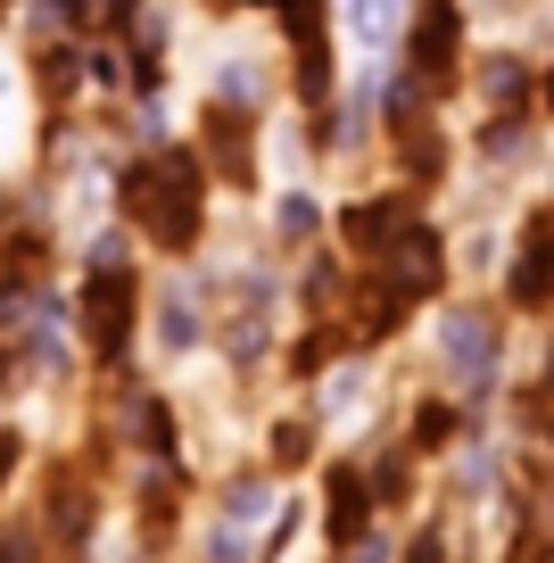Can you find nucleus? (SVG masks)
<instances>
[{
    "instance_id": "1",
    "label": "nucleus",
    "mask_w": 554,
    "mask_h": 563,
    "mask_svg": "<svg viewBox=\"0 0 554 563\" xmlns=\"http://www.w3.org/2000/svg\"><path fill=\"white\" fill-rule=\"evenodd\" d=\"M108 199H117L124 232L191 257L208 241V158L199 150H149V158H124L108 175Z\"/></svg>"
},
{
    "instance_id": "2",
    "label": "nucleus",
    "mask_w": 554,
    "mask_h": 563,
    "mask_svg": "<svg viewBox=\"0 0 554 563\" xmlns=\"http://www.w3.org/2000/svg\"><path fill=\"white\" fill-rule=\"evenodd\" d=\"M75 323H84V349L100 373H124L133 356V332H141V282L124 257H91V282L84 299H75Z\"/></svg>"
},
{
    "instance_id": "3",
    "label": "nucleus",
    "mask_w": 554,
    "mask_h": 563,
    "mask_svg": "<svg viewBox=\"0 0 554 563\" xmlns=\"http://www.w3.org/2000/svg\"><path fill=\"white\" fill-rule=\"evenodd\" d=\"M439 373H447V389L455 398H488V389L505 382V323L488 316V307H447L439 316Z\"/></svg>"
},
{
    "instance_id": "4",
    "label": "nucleus",
    "mask_w": 554,
    "mask_h": 563,
    "mask_svg": "<svg viewBox=\"0 0 554 563\" xmlns=\"http://www.w3.org/2000/svg\"><path fill=\"white\" fill-rule=\"evenodd\" d=\"M455 67H464V9L455 0H414L406 9V75L422 91H439Z\"/></svg>"
},
{
    "instance_id": "5",
    "label": "nucleus",
    "mask_w": 554,
    "mask_h": 563,
    "mask_svg": "<svg viewBox=\"0 0 554 563\" xmlns=\"http://www.w3.org/2000/svg\"><path fill=\"white\" fill-rule=\"evenodd\" d=\"M149 323H157V349L166 356H191L199 340H208V299H199L191 282H166L149 299Z\"/></svg>"
},
{
    "instance_id": "6",
    "label": "nucleus",
    "mask_w": 554,
    "mask_h": 563,
    "mask_svg": "<svg viewBox=\"0 0 554 563\" xmlns=\"http://www.w3.org/2000/svg\"><path fill=\"white\" fill-rule=\"evenodd\" d=\"M406 224H414V208H406V199H356V208H340L347 257H373V249H389Z\"/></svg>"
},
{
    "instance_id": "7",
    "label": "nucleus",
    "mask_w": 554,
    "mask_h": 563,
    "mask_svg": "<svg viewBox=\"0 0 554 563\" xmlns=\"http://www.w3.org/2000/svg\"><path fill=\"white\" fill-rule=\"evenodd\" d=\"M274 241H281V249H314V241H323V208H314L307 191H281V208H274Z\"/></svg>"
},
{
    "instance_id": "8",
    "label": "nucleus",
    "mask_w": 554,
    "mask_h": 563,
    "mask_svg": "<svg viewBox=\"0 0 554 563\" xmlns=\"http://www.w3.org/2000/svg\"><path fill=\"white\" fill-rule=\"evenodd\" d=\"M265 514H281V497L265 489V481H232V489H224V522L241 530V539H248V530L265 522Z\"/></svg>"
},
{
    "instance_id": "9",
    "label": "nucleus",
    "mask_w": 554,
    "mask_h": 563,
    "mask_svg": "<svg viewBox=\"0 0 554 563\" xmlns=\"http://www.w3.org/2000/svg\"><path fill=\"white\" fill-rule=\"evenodd\" d=\"M281 440H274V464H298V456H314V422H274Z\"/></svg>"
},
{
    "instance_id": "10",
    "label": "nucleus",
    "mask_w": 554,
    "mask_h": 563,
    "mask_svg": "<svg viewBox=\"0 0 554 563\" xmlns=\"http://www.w3.org/2000/svg\"><path fill=\"white\" fill-rule=\"evenodd\" d=\"M25 473V431H0V489Z\"/></svg>"
},
{
    "instance_id": "11",
    "label": "nucleus",
    "mask_w": 554,
    "mask_h": 563,
    "mask_svg": "<svg viewBox=\"0 0 554 563\" xmlns=\"http://www.w3.org/2000/svg\"><path fill=\"white\" fill-rule=\"evenodd\" d=\"M546 108H554V75H546Z\"/></svg>"
}]
</instances>
